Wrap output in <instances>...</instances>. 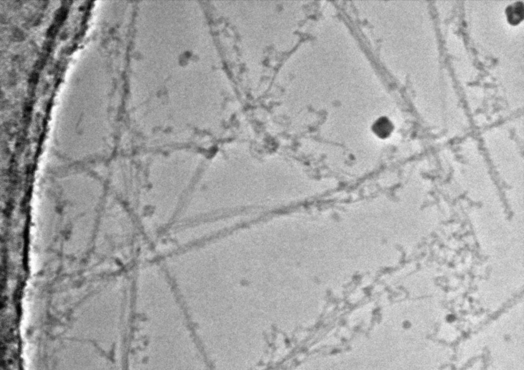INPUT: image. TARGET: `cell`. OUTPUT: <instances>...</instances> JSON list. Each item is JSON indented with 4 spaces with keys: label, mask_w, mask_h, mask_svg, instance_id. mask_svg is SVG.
<instances>
[{
    "label": "cell",
    "mask_w": 524,
    "mask_h": 370,
    "mask_svg": "<svg viewBox=\"0 0 524 370\" xmlns=\"http://www.w3.org/2000/svg\"><path fill=\"white\" fill-rule=\"evenodd\" d=\"M508 20L511 24L516 25L523 20L524 6L521 1L514 3L510 5L506 10Z\"/></svg>",
    "instance_id": "cell-1"
},
{
    "label": "cell",
    "mask_w": 524,
    "mask_h": 370,
    "mask_svg": "<svg viewBox=\"0 0 524 370\" xmlns=\"http://www.w3.org/2000/svg\"><path fill=\"white\" fill-rule=\"evenodd\" d=\"M394 127L392 123L386 117H382L379 119L378 121L375 122L373 127V130L378 136L384 138L388 137L392 132Z\"/></svg>",
    "instance_id": "cell-2"
}]
</instances>
